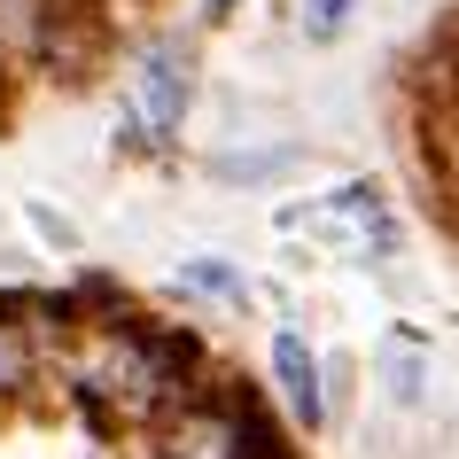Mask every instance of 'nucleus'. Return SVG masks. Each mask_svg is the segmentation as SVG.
I'll use <instances>...</instances> for the list:
<instances>
[{"instance_id":"obj_1","label":"nucleus","mask_w":459,"mask_h":459,"mask_svg":"<svg viewBox=\"0 0 459 459\" xmlns=\"http://www.w3.org/2000/svg\"><path fill=\"white\" fill-rule=\"evenodd\" d=\"M78 389L109 412H156L179 389V351L164 335H141V327H94V335L78 342Z\"/></svg>"},{"instance_id":"obj_2","label":"nucleus","mask_w":459,"mask_h":459,"mask_svg":"<svg viewBox=\"0 0 459 459\" xmlns=\"http://www.w3.org/2000/svg\"><path fill=\"white\" fill-rule=\"evenodd\" d=\"M156 459H249V429L226 405H187L156 436Z\"/></svg>"},{"instance_id":"obj_3","label":"nucleus","mask_w":459,"mask_h":459,"mask_svg":"<svg viewBox=\"0 0 459 459\" xmlns=\"http://www.w3.org/2000/svg\"><path fill=\"white\" fill-rule=\"evenodd\" d=\"M273 374H281V397L304 429H319V374H312V351L296 335H273Z\"/></svg>"},{"instance_id":"obj_4","label":"nucleus","mask_w":459,"mask_h":459,"mask_svg":"<svg viewBox=\"0 0 459 459\" xmlns=\"http://www.w3.org/2000/svg\"><path fill=\"white\" fill-rule=\"evenodd\" d=\"M179 109H187L179 55H156V63L141 71V117H148V133H171V125H179Z\"/></svg>"},{"instance_id":"obj_5","label":"nucleus","mask_w":459,"mask_h":459,"mask_svg":"<svg viewBox=\"0 0 459 459\" xmlns=\"http://www.w3.org/2000/svg\"><path fill=\"white\" fill-rule=\"evenodd\" d=\"M31 366H39V335L16 312H0V397H16L31 382Z\"/></svg>"},{"instance_id":"obj_6","label":"nucleus","mask_w":459,"mask_h":459,"mask_svg":"<svg viewBox=\"0 0 459 459\" xmlns=\"http://www.w3.org/2000/svg\"><path fill=\"white\" fill-rule=\"evenodd\" d=\"M187 281H195L203 296H218V304H242V281H234L226 265H211V257H195V265H187Z\"/></svg>"},{"instance_id":"obj_7","label":"nucleus","mask_w":459,"mask_h":459,"mask_svg":"<svg viewBox=\"0 0 459 459\" xmlns=\"http://www.w3.org/2000/svg\"><path fill=\"white\" fill-rule=\"evenodd\" d=\"M342 16H351V0H312V39L342 31Z\"/></svg>"}]
</instances>
